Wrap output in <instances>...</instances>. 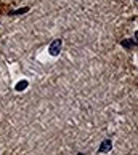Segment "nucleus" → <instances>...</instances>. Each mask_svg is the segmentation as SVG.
<instances>
[{"label": "nucleus", "mask_w": 138, "mask_h": 155, "mask_svg": "<svg viewBox=\"0 0 138 155\" xmlns=\"http://www.w3.org/2000/svg\"><path fill=\"white\" fill-rule=\"evenodd\" d=\"M61 47H63V42H61V38H55L53 42H51L50 48H48L50 54H51V56H58V54H60V51H61Z\"/></svg>", "instance_id": "obj_1"}, {"label": "nucleus", "mask_w": 138, "mask_h": 155, "mask_svg": "<svg viewBox=\"0 0 138 155\" xmlns=\"http://www.w3.org/2000/svg\"><path fill=\"white\" fill-rule=\"evenodd\" d=\"M112 149V141L111 139H105L101 142V146L98 147V153H108Z\"/></svg>", "instance_id": "obj_2"}, {"label": "nucleus", "mask_w": 138, "mask_h": 155, "mask_svg": "<svg viewBox=\"0 0 138 155\" xmlns=\"http://www.w3.org/2000/svg\"><path fill=\"white\" fill-rule=\"evenodd\" d=\"M27 87H29V82H27V80H21V82L16 83L15 90H16V91H24Z\"/></svg>", "instance_id": "obj_3"}, {"label": "nucleus", "mask_w": 138, "mask_h": 155, "mask_svg": "<svg viewBox=\"0 0 138 155\" xmlns=\"http://www.w3.org/2000/svg\"><path fill=\"white\" fill-rule=\"evenodd\" d=\"M27 10H29V8H21V10H15V11H11L10 15H21V13H26Z\"/></svg>", "instance_id": "obj_4"}, {"label": "nucleus", "mask_w": 138, "mask_h": 155, "mask_svg": "<svg viewBox=\"0 0 138 155\" xmlns=\"http://www.w3.org/2000/svg\"><path fill=\"white\" fill-rule=\"evenodd\" d=\"M122 45H124V47H127V48H130L132 47V42H122Z\"/></svg>", "instance_id": "obj_5"}, {"label": "nucleus", "mask_w": 138, "mask_h": 155, "mask_svg": "<svg viewBox=\"0 0 138 155\" xmlns=\"http://www.w3.org/2000/svg\"><path fill=\"white\" fill-rule=\"evenodd\" d=\"M79 155H85V153H79Z\"/></svg>", "instance_id": "obj_6"}]
</instances>
